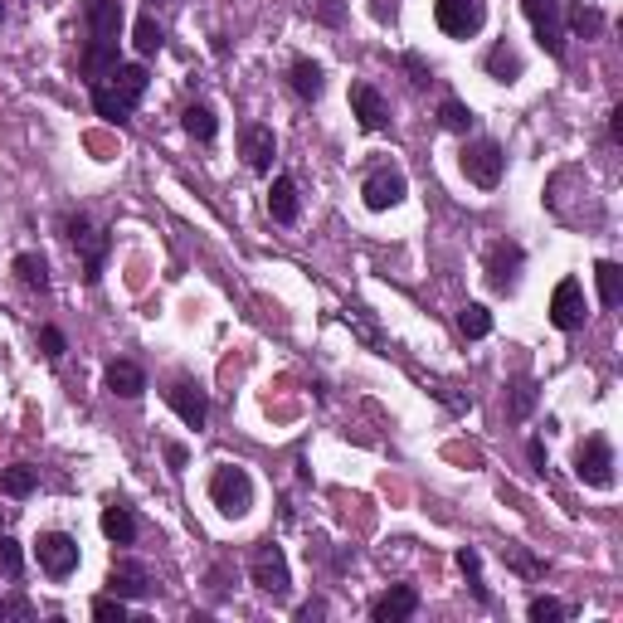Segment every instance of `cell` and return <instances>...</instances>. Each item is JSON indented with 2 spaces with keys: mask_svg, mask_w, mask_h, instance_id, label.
I'll use <instances>...</instances> for the list:
<instances>
[{
  "mask_svg": "<svg viewBox=\"0 0 623 623\" xmlns=\"http://www.w3.org/2000/svg\"><path fill=\"white\" fill-rule=\"evenodd\" d=\"M181 127L195 137V142H215V132H220V117H215V108L210 103H190V108L181 112Z\"/></svg>",
  "mask_w": 623,
  "mask_h": 623,
  "instance_id": "26",
  "label": "cell"
},
{
  "mask_svg": "<svg viewBox=\"0 0 623 623\" xmlns=\"http://www.w3.org/2000/svg\"><path fill=\"white\" fill-rule=\"evenodd\" d=\"M117 64H122V59H117V39H88V44H83V54H78V74L88 78V88H93V83H103Z\"/></svg>",
  "mask_w": 623,
  "mask_h": 623,
  "instance_id": "16",
  "label": "cell"
},
{
  "mask_svg": "<svg viewBox=\"0 0 623 623\" xmlns=\"http://www.w3.org/2000/svg\"><path fill=\"white\" fill-rule=\"evenodd\" d=\"M565 25H570L575 35H585V39L604 35V15H599L594 5H570V10H565Z\"/></svg>",
  "mask_w": 623,
  "mask_h": 623,
  "instance_id": "31",
  "label": "cell"
},
{
  "mask_svg": "<svg viewBox=\"0 0 623 623\" xmlns=\"http://www.w3.org/2000/svg\"><path fill=\"white\" fill-rule=\"evenodd\" d=\"M64 239H69V244H74V254L83 258V283H88V288H98V283H103V268H108V249H112L108 229H93V220L78 210V215L64 220Z\"/></svg>",
  "mask_w": 623,
  "mask_h": 623,
  "instance_id": "2",
  "label": "cell"
},
{
  "mask_svg": "<svg viewBox=\"0 0 623 623\" xmlns=\"http://www.w3.org/2000/svg\"><path fill=\"white\" fill-rule=\"evenodd\" d=\"M521 10L536 30V44L550 59H565V5L560 0H521Z\"/></svg>",
  "mask_w": 623,
  "mask_h": 623,
  "instance_id": "7",
  "label": "cell"
},
{
  "mask_svg": "<svg viewBox=\"0 0 623 623\" xmlns=\"http://www.w3.org/2000/svg\"><path fill=\"white\" fill-rule=\"evenodd\" d=\"M108 390L117 400H137V395H147V370L137 366V361H112L108 366Z\"/></svg>",
  "mask_w": 623,
  "mask_h": 623,
  "instance_id": "22",
  "label": "cell"
},
{
  "mask_svg": "<svg viewBox=\"0 0 623 623\" xmlns=\"http://www.w3.org/2000/svg\"><path fill=\"white\" fill-rule=\"evenodd\" d=\"M526 453H531V463H536V468L546 473V443H541V439H531V448H526Z\"/></svg>",
  "mask_w": 623,
  "mask_h": 623,
  "instance_id": "47",
  "label": "cell"
},
{
  "mask_svg": "<svg viewBox=\"0 0 623 623\" xmlns=\"http://www.w3.org/2000/svg\"><path fill=\"white\" fill-rule=\"evenodd\" d=\"M419 614V589L414 585H390L375 604H370V619L375 623H404Z\"/></svg>",
  "mask_w": 623,
  "mask_h": 623,
  "instance_id": "15",
  "label": "cell"
},
{
  "mask_svg": "<svg viewBox=\"0 0 623 623\" xmlns=\"http://www.w3.org/2000/svg\"><path fill=\"white\" fill-rule=\"evenodd\" d=\"M249 580H254L263 594H273V599H283L288 589H293V570H288V555L278 541H258L254 555H249Z\"/></svg>",
  "mask_w": 623,
  "mask_h": 623,
  "instance_id": "5",
  "label": "cell"
},
{
  "mask_svg": "<svg viewBox=\"0 0 623 623\" xmlns=\"http://www.w3.org/2000/svg\"><path fill=\"white\" fill-rule=\"evenodd\" d=\"M132 39H137V49H142V54H161V44H166V30H161V25H156V15H142V20H137V30H132Z\"/></svg>",
  "mask_w": 623,
  "mask_h": 623,
  "instance_id": "34",
  "label": "cell"
},
{
  "mask_svg": "<svg viewBox=\"0 0 623 623\" xmlns=\"http://www.w3.org/2000/svg\"><path fill=\"white\" fill-rule=\"evenodd\" d=\"M0 575H5V580H20V575H25V555H20V541H10L5 531H0Z\"/></svg>",
  "mask_w": 623,
  "mask_h": 623,
  "instance_id": "35",
  "label": "cell"
},
{
  "mask_svg": "<svg viewBox=\"0 0 623 623\" xmlns=\"http://www.w3.org/2000/svg\"><path fill=\"white\" fill-rule=\"evenodd\" d=\"M609 142H614V147H623V108L609 112Z\"/></svg>",
  "mask_w": 623,
  "mask_h": 623,
  "instance_id": "45",
  "label": "cell"
},
{
  "mask_svg": "<svg viewBox=\"0 0 623 623\" xmlns=\"http://www.w3.org/2000/svg\"><path fill=\"white\" fill-rule=\"evenodd\" d=\"M83 25H88V39H117L122 35V0H83Z\"/></svg>",
  "mask_w": 623,
  "mask_h": 623,
  "instance_id": "18",
  "label": "cell"
},
{
  "mask_svg": "<svg viewBox=\"0 0 623 623\" xmlns=\"http://www.w3.org/2000/svg\"><path fill=\"white\" fill-rule=\"evenodd\" d=\"M239 156H244V166L249 171H273V156H278V142H273V127H263V122H249V127H239Z\"/></svg>",
  "mask_w": 623,
  "mask_h": 623,
  "instance_id": "14",
  "label": "cell"
},
{
  "mask_svg": "<svg viewBox=\"0 0 623 623\" xmlns=\"http://www.w3.org/2000/svg\"><path fill=\"white\" fill-rule=\"evenodd\" d=\"M10 268H15V278H20L30 293H49V283H54V278H49V258L44 254H15Z\"/></svg>",
  "mask_w": 623,
  "mask_h": 623,
  "instance_id": "25",
  "label": "cell"
},
{
  "mask_svg": "<svg viewBox=\"0 0 623 623\" xmlns=\"http://www.w3.org/2000/svg\"><path fill=\"white\" fill-rule=\"evenodd\" d=\"M536 400H541V395H536V380H526V375H521V380H512V385H507V419H512V424L531 419Z\"/></svg>",
  "mask_w": 623,
  "mask_h": 623,
  "instance_id": "28",
  "label": "cell"
},
{
  "mask_svg": "<svg viewBox=\"0 0 623 623\" xmlns=\"http://www.w3.org/2000/svg\"><path fill=\"white\" fill-rule=\"evenodd\" d=\"M151 74L142 69V64H117L103 83H93L88 93H93V108H98V117H108V122H127L132 112H137V103H142V93H147Z\"/></svg>",
  "mask_w": 623,
  "mask_h": 623,
  "instance_id": "1",
  "label": "cell"
},
{
  "mask_svg": "<svg viewBox=\"0 0 623 623\" xmlns=\"http://www.w3.org/2000/svg\"><path fill=\"white\" fill-rule=\"evenodd\" d=\"M458 166H463V176H468L477 190H497V185H502V176H507V151L497 147L492 137H477V142H468V147H463Z\"/></svg>",
  "mask_w": 623,
  "mask_h": 623,
  "instance_id": "4",
  "label": "cell"
},
{
  "mask_svg": "<svg viewBox=\"0 0 623 623\" xmlns=\"http://www.w3.org/2000/svg\"><path fill=\"white\" fill-rule=\"evenodd\" d=\"M521 268H526V249H521L516 239L492 244V249H487V288H492V293H516Z\"/></svg>",
  "mask_w": 623,
  "mask_h": 623,
  "instance_id": "10",
  "label": "cell"
},
{
  "mask_svg": "<svg viewBox=\"0 0 623 623\" xmlns=\"http://www.w3.org/2000/svg\"><path fill=\"white\" fill-rule=\"evenodd\" d=\"M370 15H375L380 25H395V15H400V0H370Z\"/></svg>",
  "mask_w": 623,
  "mask_h": 623,
  "instance_id": "42",
  "label": "cell"
},
{
  "mask_svg": "<svg viewBox=\"0 0 623 623\" xmlns=\"http://www.w3.org/2000/svg\"><path fill=\"white\" fill-rule=\"evenodd\" d=\"M482 64H487V78H497V83H516V78L526 74V59L512 49V39H497Z\"/></svg>",
  "mask_w": 623,
  "mask_h": 623,
  "instance_id": "21",
  "label": "cell"
},
{
  "mask_svg": "<svg viewBox=\"0 0 623 623\" xmlns=\"http://www.w3.org/2000/svg\"><path fill=\"white\" fill-rule=\"evenodd\" d=\"M458 570L468 575V585H473V599H477V604H492V594H487V585H482V560H477V550H473V546L458 550Z\"/></svg>",
  "mask_w": 623,
  "mask_h": 623,
  "instance_id": "33",
  "label": "cell"
},
{
  "mask_svg": "<svg viewBox=\"0 0 623 623\" xmlns=\"http://www.w3.org/2000/svg\"><path fill=\"white\" fill-rule=\"evenodd\" d=\"M317 619H327V599H307L297 609V623H317Z\"/></svg>",
  "mask_w": 623,
  "mask_h": 623,
  "instance_id": "43",
  "label": "cell"
},
{
  "mask_svg": "<svg viewBox=\"0 0 623 623\" xmlns=\"http://www.w3.org/2000/svg\"><path fill=\"white\" fill-rule=\"evenodd\" d=\"M404 195H409V181H404L395 166H375L366 176V185H361V200H366V210H375V215H380V210H395Z\"/></svg>",
  "mask_w": 623,
  "mask_h": 623,
  "instance_id": "13",
  "label": "cell"
},
{
  "mask_svg": "<svg viewBox=\"0 0 623 623\" xmlns=\"http://www.w3.org/2000/svg\"><path fill=\"white\" fill-rule=\"evenodd\" d=\"M39 346H44L49 361H64V351H69V341H64V331L59 327H39Z\"/></svg>",
  "mask_w": 623,
  "mask_h": 623,
  "instance_id": "40",
  "label": "cell"
},
{
  "mask_svg": "<svg viewBox=\"0 0 623 623\" xmlns=\"http://www.w3.org/2000/svg\"><path fill=\"white\" fill-rule=\"evenodd\" d=\"M108 589L117 594V599H147V594H151L147 565H137V560H122V565H112Z\"/></svg>",
  "mask_w": 623,
  "mask_h": 623,
  "instance_id": "19",
  "label": "cell"
},
{
  "mask_svg": "<svg viewBox=\"0 0 623 623\" xmlns=\"http://www.w3.org/2000/svg\"><path fill=\"white\" fill-rule=\"evenodd\" d=\"M439 122L443 127H448V132H458V137H468V132H473V108H468V103H463V98H443L439 103Z\"/></svg>",
  "mask_w": 623,
  "mask_h": 623,
  "instance_id": "30",
  "label": "cell"
},
{
  "mask_svg": "<svg viewBox=\"0 0 623 623\" xmlns=\"http://www.w3.org/2000/svg\"><path fill=\"white\" fill-rule=\"evenodd\" d=\"M288 88H293L302 103H317V98H322V88H327L322 64H317V59H293V64H288Z\"/></svg>",
  "mask_w": 623,
  "mask_h": 623,
  "instance_id": "20",
  "label": "cell"
},
{
  "mask_svg": "<svg viewBox=\"0 0 623 623\" xmlns=\"http://www.w3.org/2000/svg\"><path fill=\"white\" fill-rule=\"evenodd\" d=\"M400 64H404V74H409V83H414V88H429V83H434V69L424 64V54H414V49H409Z\"/></svg>",
  "mask_w": 623,
  "mask_h": 623,
  "instance_id": "39",
  "label": "cell"
},
{
  "mask_svg": "<svg viewBox=\"0 0 623 623\" xmlns=\"http://www.w3.org/2000/svg\"><path fill=\"white\" fill-rule=\"evenodd\" d=\"M166 463H171V473H185V463H190L185 443H166Z\"/></svg>",
  "mask_w": 623,
  "mask_h": 623,
  "instance_id": "44",
  "label": "cell"
},
{
  "mask_svg": "<svg viewBox=\"0 0 623 623\" xmlns=\"http://www.w3.org/2000/svg\"><path fill=\"white\" fill-rule=\"evenodd\" d=\"M0 15H5V10H0Z\"/></svg>",
  "mask_w": 623,
  "mask_h": 623,
  "instance_id": "51",
  "label": "cell"
},
{
  "mask_svg": "<svg viewBox=\"0 0 623 623\" xmlns=\"http://www.w3.org/2000/svg\"><path fill=\"white\" fill-rule=\"evenodd\" d=\"M526 614H531V623H560L565 614H570V609H565L560 599H550V594H541V599H531V609H526Z\"/></svg>",
  "mask_w": 623,
  "mask_h": 623,
  "instance_id": "37",
  "label": "cell"
},
{
  "mask_svg": "<svg viewBox=\"0 0 623 623\" xmlns=\"http://www.w3.org/2000/svg\"><path fill=\"white\" fill-rule=\"evenodd\" d=\"M434 20L448 39H477L487 25V0H434Z\"/></svg>",
  "mask_w": 623,
  "mask_h": 623,
  "instance_id": "9",
  "label": "cell"
},
{
  "mask_svg": "<svg viewBox=\"0 0 623 623\" xmlns=\"http://www.w3.org/2000/svg\"><path fill=\"white\" fill-rule=\"evenodd\" d=\"M5 614H10V604H0V619H5Z\"/></svg>",
  "mask_w": 623,
  "mask_h": 623,
  "instance_id": "48",
  "label": "cell"
},
{
  "mask_svg": "<svg viewBox=\"0 0 623 623\" xmlns=\"http://www.w3.org/2000/svg\"><path fill=\"white\" fill-rule=\"evenodd\" d=\"M35 560L39 570L49 575V580H69L78 570V560H83V550L69 531H39L35 536Z\"/></svg>",
  "mask_w": 623,
  "mask_h": 623,
  "instance_id": "6",
  "label": "cell"
},
{
  "mask_svg": "<svg viewBox=\"0 0 623 623\" xmlns=\"http://www.w3.org/2000/svg\"><path fill=\"white\" fill-rule=\"evenodd\" d=\"M103 536H108L112 546H132V541H137V516H132V507H122V502L103 507Z\"/></svg>",
  "mask_w": 623,
  "mask_h": 623,
  "instance_id": "24",
  "label": "cell"
},
{
  "mask_svg": "<svg viewBox=\"0 0 623 623\" xmlns=\"http://www.w3.org/2000/svg\"><path fill=\"white\" fill-rule=\"evenodd\" d=\"M351 112H356V122L366 132H380L390 122V108H385V98H380L375 83H351Z\"/></svg>",
  "mask_w": 623,
  "mask_h": 623,
  "instance_id": "17",
  "label": "cell"
},
{
  "mask_svg": "<svg viewBox=\"0 0 623 623\" xmlns=\"http://www.w3.org/2000/svg\"><path fill=\"white\" fill-rule=\"evenodd\" d=\"M210 502L220 507V516L229 521H239V516L254 512V477L244 473V468H234V463H224L210 473Z\"/></svg>",
  "mask_w": 623,
  "mask_h": 623,
  "instance_id": "3",
  "label": "cell"
},
{
  "mask_svg": "<svg viewBox=\"0 0 623 623\" xmlns=\"http://www.w3.org/2000/svg\"><path fill=\"white\" fill-rule=\"evenodd\" d=\"M297 181L293 176H273V185H268V215L278 224H293L297 220Z\"/></svg>",
  "mask_w": 623,
  "mask_h": 623,
  "instance_id": "23",
  "label": "cell"
},
{
  "mask_svg": "<svg viewBox=\"0 0 623 623\" xmlns=\"http://www.w3.org/2000/svg\"><path fill=\"white\" fill-rule=\"evenodd\" d=\"M589 317L585 307V288H580V278H560L555 283V293H550V327L555 331H580Z\"/></svg>",
  "mask_w": 623,
  "mask_h": 623,
  "instance_id": "11",
  "label": "cell"
},
{
  "mask_svg": "<svg viewBox=\"0 0 623 623\" xmlns=\"http://www.w3.org/2000/svg\"><path fill=\"white\" fill-rule=\"evenodd\" d=\"M575 477H580L585 487H599V492L614 487V443L604 439V434H589V439L575 448Z\"/></svg>",
  "mask_w": 623,
  "mask_h": 623,
  "instance_id": "8",
  "label": "cell"
},
{
  "mask_svg": "<svg viewBox=\"0 0 623 623\" xmlns=\"http://www.w3.org/2000/svg\"><path fill=\"white\" fill-rule=\"evenodd\" d=\"M458 331H463L468 341H482V336L492 331V312H487L482 302H468V307L458 312Z\"/></svg>",
  "mask_w": 623,
  "mask_h": 623,
  "instance_id": "32",
  "label": "cell"
},
{
  "mask_svg": "<svg viewBox=\"0 0 623 623\" xmlns=\"http://www.w3.org/2000/svg\"><path fill=\"white\" fill-rule=\"evenodd\" d=\"M594 283H599V302H604V307H619L623 302V268L614 258H599V263H594Z\"/></svg>",
  "mask_w": 623,
  "mask_h": 623,
  "instance_id": "27",
  "label": "cell"
},
{
  "mask_svg": "<svg viewBox=\"0 0 623 623\" xmlns=\"http://www.w3.org/2000/svg\"><path fill=\"white\" fill-rule=\"evenodd\" d=\"M151 5H166V0H151Z\"/></svg>",
  "mask_w": 623,
  "mask_h": 623,
  "instance_id": "50",
  "label": "cell"
},
{
  "mask_svg": "<svg viewBox=\"0 0 623 623\" xmlns=\"http://www.w3.org/2000/svg\"><path fill=\"white\" fill-rule=\"evenodd\" d=\"M317 15H322L327 25H341V5H336V0H322V5H317Z\"/></svg>",
  "mask_w": 623,
  "mask_h": 623,
  "instance_id": "46",
  "label": "cell"
},
{
  "mask_svg": "<svg viewBox=\"0 0 623 623\" xmlns=\"http://www.w3.org/2000/svg\"><path fill=\"white\" fill-rule=\"evenodd\" d=\"M93 619L98 623H127V599H117V594H98V599H93Z\"/></svg>",
  "mask_w": 623,
  "mask_h": 623,
  "instance_id": "36",
  "label": "cell"
},
{
  "mask_svg": "<svg viewBox=\"0 0 623 623\" xmlns=\"http://www.w3.org/2000/svg\"><path fill=\"white\" fill-rule=\"evenodd\" d=\"M0 531H5V512H0Z\"/></svg>",
  "mask_w": 623,
  "mask_h": 623,
  "instance_id": "49",
  "label": "cell"
},
{
  "mask_svg": "<svg viewBox=\"0 0 623 623\" xmlns=\"http://www.w3.org/2000/svg\"><path fill=\"white\" fill-rule=\"evenodd\" d=\"M166 404L181 414L185 429H205V419H210V400H205V390H200L190 375H176V380L166 385Z\"/></svg>",
  "mask_w": 623,
  "mask_h": 623,
  "instance_id": "12",
  "label": "cell"
},
{
  "mask_svg": "<svg viewBox=\"0 0 623 623\" xmlns=\"http://www.w3.org/2000/svg\"><path fill=\"white\" fill-rule=\"evenodd\" d=\"M502 560H507V565H512V570H521V575H541V570H546V565H541V560H531V555H526V550H507V555H502Z\"/></svg>",
  "mask_w": 623,
  "mask_h": 623,
  "instance_id": "41",
  "label": "cell"
},
{
  "mask_svg": "<svg viewBox=\"0 0 623 623\" xmlns=\"http://www.w3.org/2000/svg\"><path fill=\"white\" fill-rule=\"evenodd\" d=\"M39 487V473L30 463H10V468H0V492L5 497H30Z\"/></svg>",
  "mask_w": 623,
  "mask_h": 623,
  "instance_id": "29",
  "label": "cell"
},
{
  "mask_svg": "<svg viewBox=\"0 0 623 623\" xmlns=\"http://www.w3.org/2000/svg\"><path fill=\"white\" fill-rule=\"evenodd\" d=\"M346 327H356V331H361V341H366V346H375V351L385 346V341H380V331L370 327L366 307H346Z\"/></svg>",
  "mask_w": 623,
  "mask_h": 623,
  "instance_id": "38",
  "label": "cell"
}]
</instances>
